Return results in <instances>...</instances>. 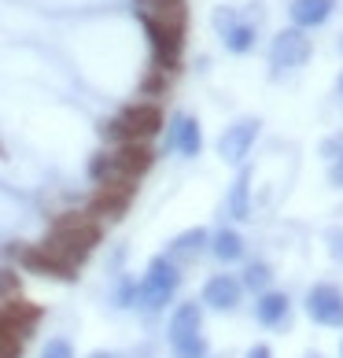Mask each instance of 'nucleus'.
<instances>
[{
	"mask_svg": "<svg viewBox=\"0 0 343 358\" xmlns=\"http://www.w3.org/2000/svg\"><path fill=\"white\" fill-rule=\"evenodd\" d=\"M307 314L318 325L343 329V292L336 285H314L307 292Z\"/></svg>",
	"mask_w": 343,
	"mask_h": 358,
	"instance_id": "nucleus-9",
	"label": "nucleus"
},
{
	"mask_svg": "<svg viewBox=\"0 0 343 358\" xmlns=\"http://www.w3.org/2000/svg\"><path fill=\"white\" fill-rule=\"evenodd\" d=\"M89 358H126V355H118V351H92Z\"/></svg>",
	"mask_w": 343,
	"mask_h": 358,
	"instance_id": "nucleus-32",
	"label": "nucleus"
},
{
	"mask_svg": "<svg viewBox=\"0 0 343 358\" xmlns=\"http://www.w3.org/2000/svg\"><path fill=\"white\" fill-rule=\"evenodd\" d=\"M218 26H221V41H226V48L233 56L251 52V45H255V26L251 22H240L233 11H226V15H218Z\"/></svg>",
	"mask_w": 343,
	"mask_h": 358,
	"instance_id": "nucleus-15",
	"label": "nucleus"
},
{
	"mask_svg": "<svg viewBox=\"0 0 343 358\" xmlns=\"http://www.w3.org/2000/svg\"><path fill=\"white\" fill-rule=\"evenodd\" d=\"M203 329V310L200 303H181V307L174 310V317H170V348H177V343H189Z\"/></svg>",
	"mask_w": 343,
	"mask_h": 358,
	"instance_id": "nucleus-12",
	"label": "nucleus"
},
{
	"mask_svg": "<svg viewBox=\"0 0 343 358\" xmlns=\"http://www.w3.org/2000/svg\"><path fill=\"white\" fill-rule=\"evenodd\" d=\"M328 181H333L336 189H343V152L333 159V166H328Z\"/></svg>",
	"mask_w": 343,
	"mask_h": 358,
	"instance_id": "nucleus-28",
	"label": "nucleus"
},
{
	"mask_svg": "<svg viewBox=\"0 0 343 358\" xmlns=\"http://www.w3.org/2000/svg\"><path fill=\"white\" fill-rule=\"evenodd\" d=\"M255 317L262 325H281L288 317V296L284 292H262L255 303Z\"/></svg>",
	"mask_w": 343,
	"mask_h": 358,
	"instance_id": "nucleus-19",
	"label": "nucleus"
},
{
	"mask_svg": "<svg viewBox=\"0 0 343 358\" xmlns=\"http://www.w3.org/2000/svg\"><path fill=\"white\" fill-rule=\"evenodd\" d=\"M159 129H163V108L152 100H140L122 108L111 122H103L100 137L108 144H148L152 137H159Z\"/></svg>",
	"mask_w": 343,
	"mask_h": 358,
	"instance_id": "nucleus-2",
	"label": "nucleus"
},
{
	"mask_svg": "<svg viewBox=\"0 0 343 358\" xmlns=\"http://www.w3.org/2000/svg\"><path fill=\"white\" fill-rule=\"evenodd\" d=\"M321 152H325L328 159H336V155L343 152V141H325V144H321Z\"/></svg>",
	"mask_w": 343,
	"mask_h": 358,
	"instance_id": "nucleus-30",
	"label": "nucleus"
},
{
	"mask_svg": "<svg viewBox=\"0 0 343 358\" xmlns=\"http://www.w3.org/2000/svg\"><path fill=\"white\" fill-rule=\"evenodd\" d=\"M336 89H340V96H343V74H340V82H336Z\"/></svg>",
	"mask_w": 343,
	"mask_h": 358,
	"instance_id": "nucleus-33",
	"label": "nucleus"
},
{
	"mask_svg": "<svg viewBox=\"0 0 343 358\" xmlns=\"http://www.w3.org/2000/svg\"><path fill=\"white\" fill-rule=\"evenodd\" d=\"M310 37L307 30H295V26H288V30H281L273 37V45H270V67L273 71H288V67H302V63L310 59Z\"/></svg>",
	"mask_w": 343,
	"mask_h": 358,
	"instance_id": "nucleus-7",
	"label": "nucleus"
},
{
	"mask_svg": "<svg viewBox=\"0 0 343 358\" xmlns=\"http://www.w3.org/2000/svg\"><path fill=\"white\" fill-rule=\"evenodd\" d=\"M166 148H177L181 155H200V148H203L200 122H196L192 115H174L170 134H166Z\"/></svg>",
	"mask_w": 343,
	"mask_h": 358,
	"instance_id": "nucleus-11",
	"label": "nucleus"
},
{
	"mask_svg": "<svg viewBox=\"0 0 343 358\" xmlns=\"http://www.w3.org/2000/svg\"><path fill=\"white\" fill-rule=\"evenodd\" d=\"M328 244H333V259H343V229H328Z\"/></svg>",
	"mask_w": 343,
	"mask_h": 358,
	"instance_id": "nucleus-29",
	"label": "nucleus"
},
{
	"mask_svg": "<svg viewBox=\"0 0 343 358\" xmlns=\"http://www.w3.org/2000/svg\"><path fill=\"white\" fill-rule=\"evenodd\" d=\"M226 210L233 218H247V215H251V170H240V178L233 181V189L226 196Z\"/></svg>",
	"mask_w": 343,
	"mask_h": 358,
	"instance_id": "nucleus-18",
	"label": "nucleus"
},
{
	"mask_svg": "<svg viewBox=\"0 0 343 358\" xmlns=\"http://www.w3.org/2000/svg\"><path fill=\"white\" fill-rule=\"evenodd\" d=\"M15 296H19V273L4 266L0 270V299H15Z\"/></svg>",
	"mask_w": 343,
	"mask_h": 358,
	"instance_id": "nucleus-24",
	"label": "nucleus"
},
{
	"mask_svg": "<svg viewBox=\"0 0 343 358\" xmlns=\"http://www.w3.org/2000/svg\"><path fill=\"white\" fill-rule=\"evenodd\" d=\"M133 11L137 15H148V19H159V22H170V26H181V30L189 22L184 0H133Z\"/></svg>",
	"mask_w": 343,
	"mask_h": 358,
	"instance_id": "nucleus-16",
	"label": "nucleus"
},
{
	"mask_svg": "<svg viewBox=\"0 0 343 358\" xmlns=\"http://www.w3.org/2000/svg\"><path fill=\"white\" fill-rule=\"evenodd\" d=\"M177 288H181L177 266H174L166 255H155V259L148 262V270H144L140 285H137V307H144V310H163L166 303L177 296Z\"/></svg>",
	"mask_w": 343,
	"mask_h": 358,
	"instance_id": "nucleus-3",
	"label": "nucleus"
},
{
	"mask_svg": "<svg viewBox=\"0 0 343 358\" xmlns=\"http://www.w3.org/2000/svg\"><path fill=\"white\" fill-rule=\"evenodd\" d=\"M100 236H103V229H100L96 218H89L85 210H82V215H78V210H67V215H59L56 222H52V233L45 236L41 244L56 259H63L67 266L78 270L89 259V251L100 244Z\"/></svg>",
	"mask_w": 343,
	"mask_h": 358,
	"instance_id": "nucleus-1",
	"label": "nucleus"
},
{
	"mask_svg": "<svg viewBox=\"0 0 343 358\" xmlns=\"http://www.w3.org/2000/svg\"><path fill=\"white\" fill-rule=\"evenodd\" d=\"M244 281H247V288H266L270 285V266H266V262H251Z\"/></svg>",
	"mask_w": 343,
	"mask_h": 358,
	"instance_id": "nucleus-25",
	"label": "nucleus"
},
{
	"mask_svg": "<svg viewBox=\"0 0 343 358\" xmlns=\"http://www.w3.org/2000/svg\"><path fill=\"white\" fill-rule=\"evenodd\" d=\"M108 163H111L108 181H140L152 170L155 152L148 148V144H115V148L108 152Z\"/></svg>",
	"mask_w": 343,
	"mask_h": 358,
	"instance_id": "nucleus-6",
	"label": "nucleus"
},
{
	"mask_svg": "<svg viewBox=\"0 0 343 358\" xmlns=\"http://www.w3.org/2000/svg\"><path fill=\"white\" fill-rule=\"evenodd\" d=\"M333 8H336V0H292L288 15H292L295 30H318V26L328 22Z\"/></svg>",
	"mask_w": 343,
	"mask_h": 358,
	"instance_id": "nucleus-14",
	"label": "nucleus"
},
{
	"mask_svg": "<svg viewBox=\"0 0 343 358\" xmlns=\"http://www.w3.org/2000/svg\"><path fill=\"white\" fill-rule=\"evenodd\" d=\"M307 358H321V355H318V351H310V355H307Z\"/></svg>",
	"mask_w": 343,
	"mask_h": 358,
	"instance_id": "nucleus-34",
	"label": "nucleus"
},
{
	"mask_svg": "<svg viewBox=\"0 0 343 358\" xmlns=\"http://www.w3.org/2000/svg\"><path fill=\"white\" fill-rule=\"evenodd\" d=\"M210 248H214V255H218L221 262H236V259L244 255V236L236 233V229H218V233H214V244H210Z\"/></svg>",
	"mask_w": 343,
	"mask_h": 358,
	"instance_id": "nucleus-20",
	"label": "nucleus"
},
{
	"mask_svg": "<svg viewBox=\"0 0 343 358\" xmlns=\"http://www.w3.org/2000/svg\"><path fill=\"white\" fill-rule=\"evenodd\" d=\"M15 255H19V266H22V270H30V273L56 277V281H74V277H78V270L67 266L63 259H56L45 244H26V248L15 251Z\"/></svg>",
	"mask_w": 343,
	"mask_h": 358,
	"instance_id": "nucleus-10",
	"label": "nucleus"
},
{
	"mask_svg": "<svg viewBox=\"0 0 343 358\" xmlns=\"http://www.w3.org/2000/svg\"><path fill=\"white\" fill-rule=\"evenodd\" d=\"M244 358H273V351L266 348V343H255V348H251V351H247Z\"/></svg>",
	"mask_w": 343,
	"mask_h": 358,
	"instance_id": "nucleus-31",
	"label": "nucleus"
},
{
	"mask_svg": "<svg viewBox=\"0 0 343 358\" xmlns=\"http://www.w3.org/2000/svg\"><path fill=\"white\" fill-rule=\"evenodd\" d=\"M19 355H22V340L0 329V358H19Z\"/></svg>",
	"mask_w": 343,
	"mask_h": 358,
	"instance_id": "nucleus-27",
	"label": "nucleus"
},
{
	"mask_svg": "<svg viewBox=\"0 0 343 358\" xmlns=\"http://www.w3.org/2000/svg\"><path fill=\"white\" fill-rule=\"evenodd\" d=\"M174 358H207V340L196 336V340H189V343H177Z\"/></svg>",
	"mask_w": 343,
	"mask_h": 358,
	"instance_id": "nucleus-23",
	"label": "nucleus"
},
{
	"mask_svg": "<svg viewBox=\"0 0 343 358\" xmlns=\"http://www.w3.org/2000/svg\"><path fill=\"white\" fill-rule=\"evenodd\" d=\"M240 281L229 273H214L210 281L203 285V303L207 307H214V310H233L236 303H240Z\"/></svg>",
	"mask_w": 343,
	"mask_h": 358,
	"instance_id": "nucleus-13",
	"label": "nucleus"
},
{
	"mask_svg": "<svg viewBox=\"0 0 343 358\" xmlns=\"http://www.w3.org/2000/svg\"><path fill=\"white\" fill-rule=\"evenodd\" d=\"M41 358H74V343L67 336H52L41 348Z\"/></svg>",
	"mask_w": 343,
	"mask_h": 358,
	"instance_id": "nucleus-22",
	"label": "nucleus"
},
{
	"mask_svg": "<svg viewBox=\"0 0 343 358\" xmlns=\"http://www.w3.org/2000/svg\"><path fill=\"white\" fill-rule=\"evenodd\" d=\"M137 19H140L144 34H148V45H152V67L174 74L181 67L184 30L181 26H170V22H159V19H148V15H137Z\"/></svg>",
	"mask_w": 343,
	"mask_h": 358,
	"instance_id": "nucleus-4",
	"label": "nucleus"
},
{
	"mask_svg": "<svg viewBox=\"0 0 343 358\" xmlns=\"http://www.w3.org/2000/svg\"><path fill=\"white\" fill-rule=\"evenodd\" d=\"M133 196H137V181H103V185H96V192H92L85 215L96 218V222H103V218L115 222L129 210Z\"/></svg>",
	"mask_w": 343,
	"mask_h": 358,
	"instance_id": "nucleus-5",
	"label": "nucleus"
},
{
	"mask_svg": "<svg viewBox=\"0 0 343 358\" xmlns=\"http://www.w3.org/2000/svg\"><path fill=\"white\" fill-rule=\"evenodd\" d=\"M207 241H210L207 229H184L181 236H174V244L166 248V259L174 262V266H177V262H184V259H196Z\"/></svg>",
	"mask_w": 343,
	"mask_h": 358,
	"instance_id": "nucleus-17",
	"label": "nucleus"
},
{
	"mask_svg": "<svg viewBox=\"0 0 343 358\" xmlns=\"http://www.w3.org/2000/svg\"><path fill=\"white\" fill-rule=\"evenodd\" d=\"M340 358H343V348H340Z\"/></svg>",
	"mask_w": 343,
	"mask_h": 358,
	"instance_id": "nucleus-35",
	"label": "nucleus"
},
{
	"mask_svg": "<svg viewBox=\"0 0 343 358\" xmlns=\"http://www.w3.org/2000/svg\"><path fill=\"white\" fill-rule=\"evenodd\" d=\"M258 126H262L258 118H236L233 126H226V134L218 137V155L226 159V163L240 166L258 141Z\"/></svg>",
	"mask_w": 343,
	"mask_h": 358,
	"instance_id": "nucleus-8",
	"label": "nucleus"
},
{
	"mask_svg": "<svg viewBox=\"0 0 343 358\" xmlns=\"http://www.w3.org/2000/svg\"><path fill=\"white\" fill-rule=\"evenodd\" d=\"M115 307H137V281H122V285H118Z\"/></svg>",
	"mask_w": 343,
	"mask_h": 358,
	"instance_id": "nucleus-26",
	"label": "nucleus"
},
{
	"mask_svg": "<svg viewBox=\"0 0 343 358\" xmlns=\"http://www.w3.org/2000/svg\"><path fill=\"white\" fill-rule=\"evenodd\" d=\"M166 89H170V74L166 71H155V67L144 74V82H140L144 96H166Z\"/></svg>",
	"mask_w": 343,
	"mask_h": 358,
	"instance_id": "nucleus-21",
	"label": "nucleus"
}]
</instances>
